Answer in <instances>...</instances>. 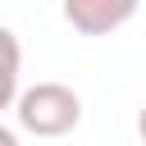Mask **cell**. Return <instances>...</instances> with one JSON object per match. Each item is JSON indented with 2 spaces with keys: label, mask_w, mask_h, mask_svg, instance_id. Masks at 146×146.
<instances>
[{
  "label": "cell",
  "mask_w": 146,
  "mask_h": 146,
  "mask_svg": "<svg viewBox=\"0 0 146 146\" xmlns=\"http://www.w3.org/2000/svg\"><path fill=\"white\" fill-rule=\"evenodd\" d=\"M18 128L32 137H68L82 123V96L68 82H36L18 91Z\"/></svg>",
  "instance_id": "6da1fadb"
},
{
  "label": "cell",
  "mask_w": 146,
  "mask_h": 146,
  "mask_svg": "<svg viewBox=\"0 0 146 146\" xmlns=\"http://www.w3.org/2000/svg\"><path fill=\"white\" fill-rule=\"evenodd\" d=\"M141 0H59L64 9V23L82 36H110L119 32L132 14H137Z\"/></svg>",
  "instance_id": "7a4b0ae2"
},
{
  "label": "cell",
  "mask_w": 146,
  "mask_h": 146,
  "mask_svg": "<svg viewBox=\"0 0 146 146\" xmlns=\"http://www.w3.org/2000/svg\"><path fill=\"white\" fill-rule=\"evenodd\" d=\"M18 78H23V46L14 36V27L0 23V110L18 105Z\"/></svg>",
  "instance_id": "3957f363"
},
{
  "label": "cell",
  "mask_w": 146,
  "mask_h": 146,
  "mask_svg": "<svg viewBox=\"0 0 146 146\" xmlns=\"http://www.w3.org/2000/svg\"><path fill=\"white\" fill-rule=\"evenodd\" d=\"M0 146H18V132H14V128H5V123H0Z\"/></svg>",
  "instance_id": "277c9868"
},
{
  "label": "cell",
  "mask_w": 146,
  "mask_h": 146,
  "mask_svg": "<svg viewBox=\"0 0 146 146\" xmlns=\"http://www.w3.org/2000/svg\"><path fill=\"white\" fill-rule=\"evenodd\" d=\"M137 137H141V146H146V105H141V114H137Z\"/></svg>",
  "instance_id": "5b68a950"
}]
</instances>
